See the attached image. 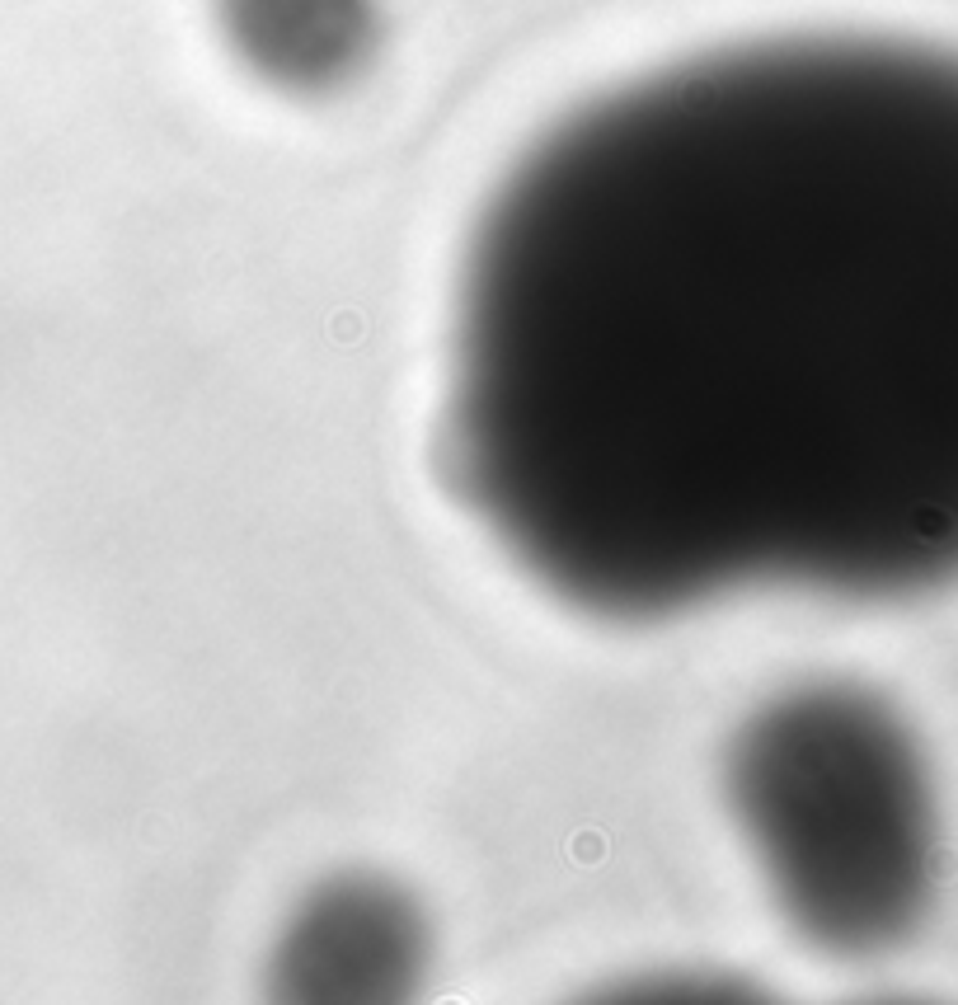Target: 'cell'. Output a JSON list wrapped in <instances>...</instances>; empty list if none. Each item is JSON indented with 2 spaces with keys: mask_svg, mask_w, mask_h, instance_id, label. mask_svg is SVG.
<instances>
[{
  "mask_svg": "<svg viewBox=\"0 0 958 1005\" xmlns=\"http://www.w3.org/2000/svg\"><path fill=\"white\" fill-rule=\"evenodd\" d=\"M447 465L559 602L958 578V57L780 38L541 137L470 240Z\"/></svg>",
  "mask_w": 958,
  "mask_h": 1005,
  "instance_id": "1",
  "label": "cell"
},
{
  "mask_svg": "<svg viewBox=\"0 0 958 1005\" xmlns=\"http://www.w3.org/2000/svg\"><path fill=\"white\" fill-rule=\"evenodd\" d=\"M724 794L785 921L822 954L912 940L940 888V804L916 728L855 681H808L747 714Z\"/></svg>",
  "mask_w": 958,
  "mask_h": 1005,
  "instance_id": "2",
  "label": "cell"
},
{
  "mask_svg": "<svg viewBox=\"0 0 958 1005\" xmlns=\"http://www.w3.org/2000/svg\"><path fill=\"white\" fill-rule=\"evenodd\" d=\"M428 926L386 879L320 883L287 916L273 949V987L301 1001H386L418 982Z\"/></svg>",
  "mask_w": 958,
  "mask_h": 1005,
  "instance_id": "3",
  "label": "cell"
},
{
  "mask_svg": "<svg viewBox=\"0 0 958 1005\" xmlns=\"http://www.w3.org/2000/svg\"><path fill=\"white\" fill-rule=\"evenodd\" d=\"M217 19L235 57L287 94L339 90L376 47V0H217Z\"/></svg>",
  "mask_w": 958,
  "mask_h": 1005,
  "instance_id": "4",
  "label": "cell"
}]
</instances>
